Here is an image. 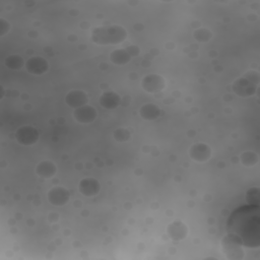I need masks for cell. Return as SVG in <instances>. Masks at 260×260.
<instances>
[{
    "label": "cell",
    "mask_w": 260,
    "mask_h": 260,
    "mask_svg": "<svg viewBox=\"0 0 260 260\" xmlns=\"http://www.w3.org/2000/svg\"><path fill=\"white\" fill-rule=\"evenodd\" d=\"M15 139L24 146H30L39 140V131L32 126H21L15 132Z\"/></svg>",
    "instance_id": "5"
},
{
    "label": "cell",
    "mask_w": 260,
    "mask_h": 260,
    "mask_svg": "<svg viewBox=\"0 0 260 260\" xmlns=\"http://www.w3.org/2000/svg\"><path fill=\"white\" fill-rule=\"evenodd\" d=\"M226 231L237 236L244 247L260 246V207L246 204L236 208L228 218Z\"/></svg>",
    "instance_id": "1"
},
{
    "label": "cell",
    "mask_w": 260,
    "mask_h": 260,
    "mask_svg": "<svg viewBox=\"0 0 260 260\" xmlns=\"http://www.w3.org/2000/svg\"><path fill=\"white\" fill-rule=\"evenodd\" d=\"M47 198L52 205L62 206L69 201L70 193L63 187H54L48 192Z\"/></svg>",
    "instance_id": "7"
},
{
    "label": "cell",
    "mask_w": 260,
    "mask_h": 260,
    "mask_svg": "<svg viewBox=\"0 0 260 260\" xmlns=\"http://www.w3.org/2000/svg\"><path fill=\"white\" fill-rule=\"evenodd\" d=\"M78 189L84 196L92 197L100 192L101 185L94 178H84L79 182Z\"/></svg>",
    "instance_id": "12"
},
{
    "label": "cell",
    "mask_w": 260,
    "mask_h": 260,
    "mask_svg": "<svg viewBox=\"0 0 260 260\" xmlns=\"http://www.w3.org/2000/svg\"><path fill=\"white\" fill-rule=\"evenodd\" d=\"M88 102V98L86 93L80 89H73L69 91L65 96V103L74 109L82 107L86 105Z\"/></svg>",
    "instance_id": "11"
},
{
    "label": "cell",
    "mask_w": 260,
    "mask_h": 260,
    "mask_svg": "<svg viewBox=\"0 0 260 260\" xmlns=\"http://www.w3.org/2000/svg\"><path fill=\"white\" fill-rule=\"evenodd\" d=\"M127 51L130 53L131 56H136L139 54V48L138 47H135V46H130L128 48H126Z\"/></svg>",
    "instance_id": "24"
},
{
    "label": "cell",
    "mask_w": 260,
    "mask_h": 260,
    "mask_svg": "<svg viewBox=\"0 0 260 260\" xmlns=\"http://www.w3.org/2000/svg\"><path fill=\"white\" fill-rule=\"evenodd\" d=\"M130 53L127 51V49H118L113 51L110 54V60L112 63L116 65H125L127 64L131 59Z\"/></svg>",
    "instance_id": "17"
},
{
    "label": "cell",
    "mask_w": 260,
    "mask_h": 260,
    "mask_svg": "<svg viewBox=\"0 0 260 260\" xmlns=\"http://www.w3.org/2000/svg\"><path fill=\"white\" fill-rule=\"evenodd\" d=\"M167 233L169 237L174 241L184 240L188 235V228L182 221H173L167 228Z\"/></svg>",
    "instance_id": "13"
},
{
    "label": "cell",
    "mask_w": 260,
    "mask_h": 260,
    "mask_svg": "<svg viewBox=\"0 0 260 260\" xmlns=\"http://www.w3.org/2000/svg\"><path fill=\"white\" fill-rule=\"evenodd\" d=\"M211 36H212L211 32L204 28L194 31V38L199 42H207L211 38Z\"/></svg>",
    "instance_id": "22"
},
{
    "label": "cell",
    "mask_w": 260,
    "mask_h": 260,
    "mask_svg": "<svg viewBox=\"0 0 260 260\" xmlns=\"http://www.w3.org/2000/svg\"><path fill=\"white\" fill-rule=\"evenodd\" d=\"M142 88L150 93H156L161 91L166 86L165 78L156 73H151L143 77L141 80Z\"/></svg>",
    "instance_id": "6"
},
{
    "label": "cell",
    "mask_w": 260,
    "mask_h": 260,
    "mask_svg": "<svg viewBox=\"0 0 260 260\" xmlns=\"http://www.w3.org/2000/svg\"><path fill=\"white\" fill-rule=\"evenodd\" d=\"M56 172L57 167L51 160H43L36 168V173L38 174V176L44 179L52 178L56 174Z\"/></svg>",
    "instance_id": "15"
},
{
    "label": "cell",
    "mask_w": 260,
    "mask_h": 260,
    "mask_svg": "<svg viewBox=\"0 0 260 260\" xmlns=\"http://www.w3.org/2000/svg\"><path fill=\"white\" fill-rule=\"evenodd\" d=\"M127 31L118 24L99 26L92 29L90 39L98 45H118L125 41Z\"/></svg>",
    "instance_id": "2"
},
{
    "label": "cell",
    "mask_w": 260,
    "mask_h": 260,
    "mask_svg": "<svg viewBox=\"0 0 260 260\" xmlns=\"http://www.w3.org/2000/svg\"><path fill=\"white\" fill-rule=\"evenodd\" d=\"M25 69L34 75H41L44 74L48 68H49V63L47 62L46 59L39 57V56H35L29 58L24 65Z\"/></svg>",
    "instance_id": "9"
},
{
    "label": "cell",
    "mask_w": 260,
    "mask_h": 260,
    "mask_svg": "<svg viewBox=\"0 0 260 260\" xmlns=\"http://www.w3.org/2000/svg\"><path fill=\"white\" fill-rule=\"evenodd\" d=\"M98 116V113L95 109L89 105H84L82 107H79L74 110L73 112V117L78 123L82 124H87L91 123L95 120Z\"/></svg>",
    "instance_id": "8"
},
{
    "label": "cell",
    "mask_w": 260,
    "mask_h": 260,
    "mask_svg": "<svg viewBox=\"0 0 260 260\" xmlns=\"http://www.w3.org/2000/svg\"><path fill=\"white\" fill-rule=\"evenodd\" d=\"M131 137L130 135V132L127 130V129H124V128H118L117 130H115L114 132V138L115 140L117 141H127L129 140Z\"/></svg>",
    "instance_id": "21"
},
{
    "label": "cell",
    "mask_w": 260,
    "mask_h": 260,
    "mask_svg": "<svg viewBox=\"0 0 260 260\" xmlns=\"http://www.w3.org/2000/svg\"><path fill=\"white\" fill-rule=\"evenodd\" d=\"M99 102L103 108L108 110H113L120 105L121 98L115 91H106L100 96Z\"/></svg>",
    "instance_id": "14"
},
{
    "label": "cell",
    "mask_w": 260,
    "mask_h": 260,
    "mask_svg": "<svg viewBox=\"0 0 260 260\" xmlns=\"http://www.w3.org/2000/svg\"><path fill=\"white\" fill-rule=\"evenodd\" d=\"M241 240L231 234L228 233L221 240V249L226 258L231 260H240L244 258V249Z\"/></svg>",
    "instance_id": "3"
},
{
    "label": "cell",
    "mask_w": 260,
    "mask_h": 260,
    "mask_svg": "<svg viewBox=\"0 0 260 260\" xmlns=\"http://www.w3.org/2000/svg\"><path fill=\"white\" fill-rule=\"evenodd\" d=\"M257 90V84H255L251 78H249L246 74L240 78H238L233 83V91L242 98H247L253 95Z\"/></svg>",
    "instance_id": "4"
},
{
    "label": "cell",
    "mask_w": 260,
    "mask_h": 260,
    "mask_svg": "<svg viewBox=\"0 0 260 260\" xmlns=\"http://www.w3.org/2000/svg\"><path fill=\"white\" fill-rule=\"evenodd\" d=\"M0 24H1V34L0 35L4 36L8 31V29H9V23L6 20H4L3 18H1Z\"/></svg>",
    "instance_id": "23"
},
{
    "label": "cell",
    "mask_w": 260,
    "mask_h": 260,
    "mask_svg": "<svg viewBox=\"0 0 260 260\" xmlns=\"http://www.w3.org/2000/svg\"><path fill=\"white\" fill-rule=\"evenodd\" d=\"M241 161L243 165L247 166V167H252L254 165L257 164L258 161V156L255 152L252 151H246L244 153H242L241 155Z\"/></svg>",
    "instance_id": "20"
},
{
    "label": "cell",
    "mask_w": 260,
    "mask_h": 260,
    "mask_svg": "<svg viewBox=\"0 0 260 260\" xmlns=\"http://www.w3.org/2000/svg\"><path fill=\"white\" fill-rule=\"evenodd\" d=\"M5 65L12 70H18L22 68L25 63L22 57H20L19 55H10L5 59Z\"/></svg>",
    "instance_id": "18"
},
{
    "label": "cell",
    "mask_w": 260,
    "mask_h": 260,
    "mask_svg": "<svg viewBox=\"0 0 260 260\" xmlns=\"http://www.w3.org/2000/svg\"><path fill=\"white\" fill-rule=\"evenodd\" d=\"M190 157L198 162H204L209 159L211 156V149L205 143H196L193 144L189 150Z\"/></svg>",
    "instance_id": "10"
},
{
    "label": "cell",
    "mask_w": 260,
    "mask_h": 260,
    "mask_svg": "<svg viewBox=\"0 0 260 260\" xmlns=\"http://www.w3.org/2000/svg\"><path fill=\"white\" fill-rule=\"evenodd\" d=\"M246 201L250 205H259L260 203V192L258 187H252L246 192Z\"/></svg>",
    "instance_id": "19"
},
{
    "label": "cell",
    "mask_w": 260,
    "mask_h": 260,
    "mask_svg": "<svg viewBox=\"0 0 260 260\" xmlns=\"http://www.w3.org/2000/svg\"><path fill=\"white\" fill-rule=\"evenodd\" d=\"M139 115L146 121H153L160 116V110L154 104H145L139 109Z\"/></svg>",
    "instance_id": "16"
}]
</instances>
